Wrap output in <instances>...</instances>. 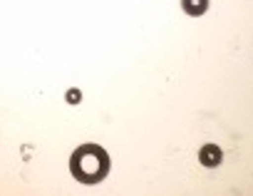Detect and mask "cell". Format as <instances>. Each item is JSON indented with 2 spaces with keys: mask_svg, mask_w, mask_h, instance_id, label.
<instances>
[{
  "mask_svg": "<svg viewBox=\"0 0 253 196\" xmlns=\"http://www.w3.org/2000/svg\"><path fill=\"white\" fill-rule=\"evenodd\" d=\"M109 169H112V159L107 149L92 142L80 144L70 157V174L80 184H99L107 179Z\"/></svg>",
  "mask_w": 253,
  "mask_h": 196,
  "instance_id": "6da1fadb",
  "label": "cell"
},
{
  "mask_svg": "<svg viewBox=\"0 0 253 196\" xmlns=\"http://www.w3.org/2000/svg\"><path fill=\"white\" fill-rule=\"evenodd\" d=\"M67 100H70V105H77V102H80V92H77V89L67 92Z\"/></svg>",
  "mask_w": 253,
  "mask_h": 196,
  "instance_id": "277c9868",
  "label": "cell"
},
{
  "mask_svg": "<svg viewBox=\"0 0 253 196\" xmlns=\"http://www.w3.org/2000/svg\"><path fill=\"white\" fill-rule=\"evenodd\" d=\"M199 161L204 164V166H209V169H213V166H218L221 161H223V149L218 147V144H204L201 147V152H199Z\"/></svg>",
  "mask_w": 253,
  "mask_h": 196,
  "instance_id": "7a4b0ae2",
  "label": "cell"
},
{
  "mask_svg": "<svg viewBox=\"0 0 253 196\" xmlns=\"http://www.w3.org/2000/svg\"><path fill=\"white\" fill-rule=\"evenodd\" d=\"M181 10L191 18H199L209 10V0H181Z\"/></svg>",
  "mask_w": 253,
  "mask_h": 196,
  "instance_id": "3957f363",
  "label": "cell"
}]
</instances>
